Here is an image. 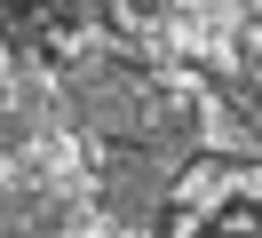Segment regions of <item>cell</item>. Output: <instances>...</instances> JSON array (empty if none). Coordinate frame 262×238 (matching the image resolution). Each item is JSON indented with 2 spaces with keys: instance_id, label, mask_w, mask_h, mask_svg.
Wrapping results in <instances>:
<instances>
[{
  "instance_id": "cell-1",
  "label": "cell",
  "mask_w": 262,
  "mask_h": 238,
  "mask_svg": "<svg viewBox=\"0 0 262 238\" xmlns=\"http://www.w3.org/2000/svg\"><path fill=\"white\" fill-rule=\"evenodd\" d=\"M72 119L88 127V135H112V143H151L175 111L159 103V88H151L135 63H119V56H80L72 63Z\"/></svg>"
},
{
  "instance_id": "cell-4",
  "label": "cell",
  "mask_w": 262,
  "mask_h": 238,
  "mask_svg": "<svg viewBox=\"0 0 262 238\" xmlns=\"http://www.w3.org/2000/svg\"><path fill=\"white\" fill-rule=\"evenodd\" d=\"M0 32H8L16 48H32L40 40V8H32V0H0Z\"/></svg>"
},
{
  "instance_id": "cell-6",
  "label": "cell",
  "mask_w": 262,
  "mask_h": 238,
  "mask_svg": "<svg viewBox=\"0 0 262 238\" xmlns=\"http://www.w3.org/2000/svg\"><path fill=\"white\" fill-rule=\"evenodd\" d=\"M135 8H143V16H151V8H159V0H135Z\"/></svg>"
},
{
  "instance_id": "cell-2",
  "label": "cell",
  "mask_w": 262,
  "mask_h": 238,
  "mask_svg": "<svg viewBox=\"0 0 262 238\" xmlns=\"http://www.w3.org/2000/svg\"><path fill=\"white\" fill-rule=\"evenodd\" d=\"M183 159H191V119H183V111L151 143H119V151H112V167H103V206H112L119 230H159Z\"/></svg>"
},
{
  "instance_id": "cell-5",
  "label": "cell",
  "mask_w": 262,
  "mask_h": 238,
  "mask_svg": "<svg viewBox=\"0 0 262 238\" xmlns=\"http://www.w3.org/2000/svg\"><path fill=\"white\" fill-rule=\"evenodd\" d=\"M56 16H72V24H103L112 0H56Z\"/></svg>"
},
{
  "instance_id": "cell-3",
  "label": "cell",
  "mask_w": 262,
  "mask_h": 238,
  "mask_svg": "<svg viewBox=\"0 0 262 238\" xmlns=\"http://www.w3.org/2000/svg\"><path fill=\"white\" fill-rule=\"evenodd\" d=\"M0 238H64V199L48 183H8L0 190Z\"/></svg>"
}]
</instances>
